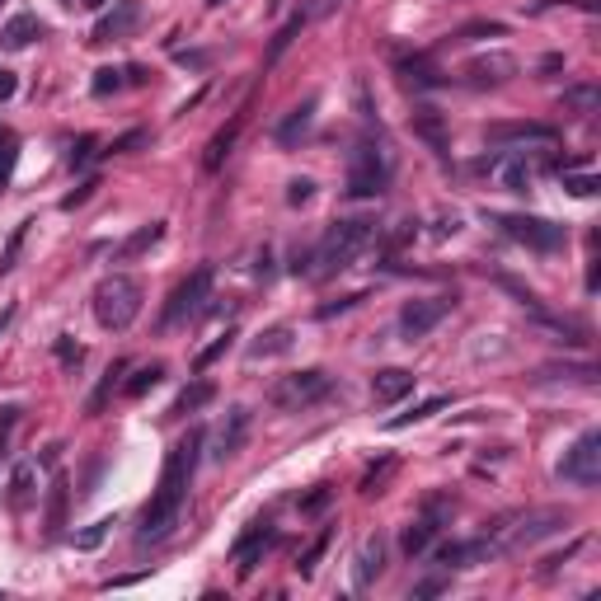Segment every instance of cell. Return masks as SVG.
<instances>
[{
  "label": "cell",
  "instance_id": "cell-1",
  "mask_svg": "<svg viewBox=\"0 0 601 601\" xmlns=\"http://www.w3.org/2000/svg\"><path fill=\"white\" fill-rule=\"evenodd\" d=\"M198 451H202V428H188V437H179L170 447L165 470H160V484H155L151 503L141 512V540H165L174 526H179L188 484H193V470H198Z\"/></svg>",
  "mask_w": 601,
  "mask_h": 601
},
{
  "label": "cell",
  "instance_id": "cell-2",
  "mask_svg": "<svg viewBox=\"0 0 601 601\" xmlns=\"http://www.w3.org/2000/svg\"><path fill=\"white\" fill-rule=\"evenodd\" d=\"M376 240V221L371 216H339L315 245V278H334L343 268H353L357 254Z\"/></svg>",
  "mask_w": 601,
  "mask_h": 601
},
{
  "label": "cell",
  "instance_id": "cell-3",
  "mask_svg": "<svg viewBox=\"0 0 601 601\" xmlns=\"http://www.w3.org/2000/svg\"><path fill=\"white\" fill-rule=\"evenodd\" d=\"M141 301H146L141 282L127 278V273H113V278H104L99 292H94V320L104 324V329H113V334H123L127 324L141 315Z\"/></svg>",
  "mask_w": 601,
  "mask_h": 601
},
{
  "label": "cell",
  "instance_id": "cell-4",
  "mask_svg": "<svg viewBox=\"0 0 601 601\" xmlns=\"http://www.w3.org/2000/svg\"><path fill=\"white\" fill-rule=\"evenodd\" d=\"M489 221H494L508 240H517V245H526V249H540V254H555V249H564V240H569V231H564L559 221H545V216L494 212Z\"/></svg>",
  "mask_w": 601,
  "mask_h": 601
},
{
  "label": "cell",
  "instance_id": "cell-5",
  "mask_svg": "<svg viewBox=\"0 0 601 601\" xmlns=\"http://www.w3.org/2000/svg\"><path fill=\"white\" fill-rule=\"evenodd\" d=\"M390 184V165H386V151L362 141L353 151V165H348V193L353 198H381Z\"/></svg>",
  "mask_w": 601,
  "mask_h": 601
},
{
  "label": "cell",
  "instance_id": "cell-6",
  "mask_svg": "<svg viewBox=\"0 0 601 601\" xmlns=\"http://www.w3.org/2000/svg\"><path fill=\"white\" fill-rule=\"evenodd\" d=\"M559 475L569 479V484H578V489H592V484H601V432L597 428H587L583 437H578V442L564 451Z\"/></svg>",
  "mask_w": 601,
  "mask_h": 601
},
{
  "label": "cell",
  "instance_id": "cell-7",
  "mask_svg": "<svg viewBox=\"0 0 601 601\" xmlns=\"http://www.w3.org/2000/svg\"><path fill=\"white\" fill-rule=\"evenodd\" d=\"M207 296H212V268H193L170 292V301H165V324H184V320H193V315H202Z\"/></svg>",
  "mask_w": 601,
  "mask_h": 601
},
{
  "label": "cell",
  "instance_id": "cell-8",
  "mask_svg": "<svg viewBox=\"0 0 601 601\" xmlns=\"http://www.w3.org/2000/svg\"><path fill=\"white\" fill-rule=\"evenodd\" d=\"M456 306L451 296H418V301H404V310H400V334L409 343L414 339H423V334H432L437 324H442V315Z\"/></svg>",
  "mask_w": 601,
  "mask_h": 601
},
{
  "label": "cell",
  "instance_id": "cell-9",
  "mask_svg": "<svg viewBox=\"0 0 601 601\" xmlns=\"http://www.w3.org/2000/svg\"><path fill=\"white\" fill-rule=\"evenodd\" d=\"M324 395H329V376H324L320 367H310V371L287 376V381L273 390V404H278V409H306V404L324 400Z\"/></svg>",
  "mask_w": 601,
  "mask_h": 601
},
{
  "label": "cell",
  "instance_id": "cell-10",
  "mask_svg": "<svg viewBox=\"0 0 601 601\" xmlns=\"http://www.w3.org/2000/svg\"><path fill=\"white\" fill-rule=\"evenodd\" d=\"M569 522H573L569 508H540V512H531V517H522V526L508 536V545H503V550H526V545H540L545 536H559Z\"/></svg>",
  "mask_w": 601,
  "mask_h": 601
},
{
  "label": "cell",
  "instance_id": "cell-11",
  "mask_svg": "<svg viewBox=\"0 0 601 601\" xmlns=\"http://www.w3.org/2000/svg\"><path fill=\"white\" fill-rule=\"evenodd\" d=\"M461 76L470 80V85H479V90L508 85V80L517 76V57H508V52H484V57H470V62L461 66Z\"/></svg>",
  "mask_w": 601,
  "mask_h": 601
},
{
  "label": "cell",
  "instance_id": "cell-12",
  "mask_svg": "<svg viewBox=\"0 0 601 601\" xmlns=\"http://www.w3.org/2000/svg\"><path fill=\"white\" fill-rule=\"evenodd\" d=\"M479 170H489L498 179V188H508V193H526V188L536 184V174H540L526 155H498V160H484Z\"/></svg>",
  "mask_w": 601,
  "mask_h": 601
},
{
  "label": "cell",
  "instance_id": "cell-13",
  "mask_svg": "<svg viewBox=\"0 0 601 601\" xmlns=\"http://www.w3.org/2000/svg\"><path fill=\"white\" fill-rule=\"evenodd\" d=\"M245 437H249V409H231V414H226V423L216 428L212 461H231L235 451L245 447Z\"/></svg>",
  "mask_w": 601,
  "mask_h": 601
},
{
  "label": "cell",
  "instance_id": "cell-14",
  "mask_svg": "<svg viewBox=\"0 0 601 601\" xmlns=\"http://www.w3.org/2000/svg\"><path fill=\"white\" fill-rule=\"evenodd\" d=\"M137 19H141V5H137V0H118V5H113V10H108V15L94 24V38H90V43H113V38H127Z\"/></svg>",
  "mask_w": 601,
  "mask_h": 601
},
{
  "label": "cell",
  "instance_id": "cell-15",
  "mask_svg": "<svg viewBox=\"0 0 601 601\" xmlns=\"http://www.w3.org/2000/svg\"><path fill=\"white\" fill-rule=\"evenodd\" d=\"M273 545V526L268 522H254L245 531V536L235 540V569L240 573H254V564H259V555Z\"/></svg>",
  "mask_w": 601,
  "mask_h": 601
},
{
  "label": "cell",
  "instance_id": "cell-16",
  "mask_svg": "<svg viewBox=\"0 0 601 601\" xmlns=\"http://www.w3.org/2000/svg\"><path fill=\"white\" fill-rule=\"evenodd\" d=\"M409 390H414V371H404V367H386V371L371 376V395H376V404H395V400H404Z\"/></svg>",
  "mask_w": 601,
  "mask_h": 601
},
{
  "label": "cell",
  "instance_id": "cell-17",
  "mask_svg": "<svg viewBox=\"0 0 601 601\" xmlns=\"http://www.w3.org/2000/svg\"><path fill=\"white\" fill-rule=\"evenodd\" d=\"M489 141L494 146H512V141H555V127L550 123H494L489 127Z\"/></svg>",
  "mask_w": 601,
  "mask_h": 601
},
{
  "label": "cell",
  "instance_id": "cell-18",
  "mask_svg": "<svg viewBox=\"0 0 601 601\" xmlns=\"http://www.w3.org/2000/svg\"><path fill=\"white\" fill-rule=\"evenodd\" d=\"M315 108H320V94H306V99H301V104L282 118V123H278V141H282V146H292V141L306 137L310 123H315Z\"/></svg>",
  "mask_w": 601,
  "mask_h": 601
},
{
  "label": "cell",
  "instance_id": "cell-19",
  "mask_svg": "<svg viewBox=\"0 0 601 601\" xmlns=\"http://www.w3.org/2000/svg\"><path fill=\"white\" fill-rule=\"evenodd\" d=\"M409 123H414V137H423L432 146V151L437 155H447V123H442V113H437V108H428V104H418L414 108V118H409Z\"/></svg>",
  "mask_w": 601,
  "mask_h": 601
},
{
  "label": "cell",
  "instance_id": "cell-20",
  "mask_svg": "<svg viewBox=\"0 0 601 601\" xmlns=\"http://www.w3.org/2000/svg\"><path fill=\"white\" fill-rule=\"evenodd\" d=\"M240 127H245V113H235L231 123L221 127V132H216L212 141H207V155H202V165H207V170H221V165H226V155H231V146H235V137H240Z\"/></svg>",
  "mask_w": 601,
  "mask_h": 601
},
{
  "label": "cell",
  "instance_id": "cell-21",
  "mask_svg": "<svg viewBox=\"0 0 601 601\" xmlns=\"http://www.w3.org/2000/svg\"><path fill=\"white\" fill-rule=\"evenodd\" d=\"M381 569H386V545L371 536L362 550H357V569H353V578H357V587H371L376 578H381Z\"/></svg>",
  "mask_w": 601,
  "mask_h": 601
},
{
  "label": "cell",
  "instance_id": "cell-22",
  "mask_svg": "<svg viewBox=\"0 0 601 601\" xmlns=\"http://www.w3.org/2000/svg\"><path fill=\"white\" fill-rule=\"evenodd\" d=\"M33 38H43V19L38 15H15L10 24H5V33H0V47L19 52V47H29Z\"/></svg>",
  "mask_w": 601,
  "mask_h": 601
},
{
  "label": "cell",
  "instance_id": "cell-23",
  "mask_svg": "<svg viewBox=\"0 0 601 601\" xmlns=\"http://www.w3.org/2000/svg\"><path fill=\"white\" fill-rule=\"evenodd\" d=\"M432 536H437V522H432L428 512H423V517H418V522H409V526H404V536H400V550H404V555H409V559L428 555Z\"/></svg>",
  "mask_w": 601,
  "mask_h": 601
},
{
  "label": "cell",
  "instance_id": "cell-24",
  "mask_svg": "<svg viewBox=\"0 0 601 601\" xmlns=\"http://www.w3.org/2000/svg\"><path fill=\"white\" fill-rule=\"evenodd\" d=\"M292 348V324H273V329H263L259 339L249 343V357H278Z\"/></svg>",
  "mask_w": 601,
  "mask_h": 601
},
{
  "label": "cell",
  "instance_id": "cell-25",
  "mask_svg": "<svg viewBox=\"0 0 601 601\" xmlns=\"http://www.w3.org/2000/svg\"><path fill=\"white\" fill-rule=\"evenodd\" d=\"M451 404V395H432V400H423V404H414V409H409V414H395L386 423L390 432H400V428H409V423H423V418H432V414H442V409H447Z\"/></svg>",
  "mask_w": 601,
  "mask_h": 601
},
{
  "label": "cell",
  "instance_id": "cell-26",
  "mask_svg": "<svg viewBox=\"0 0 601 601\" xmlns=\"http://www.w3.org/2000/svg\"><path fill=\"white\" fill-rule=\"evenodd\" d=\"M301 29H306V10H296V15L287 19V24H282V29H278V38H273V47H268V57H263V62H268V66L278 62L282 52H287V47L296 43V33H301Z\"/></svg>",
  "mask_w": 601,
  "mask_h": 601
},
{
  "label": "cell",
  "instance_id": "cell-27",
  "mask_svg": "<svg viewBox=\"0 0 601 601\" xmlns=\"http://www.w3.org/2000/svg\"><path fill=\"white\" fill-rule=\"evenodd\" d=\"M212 395H216V390H212V381H193V386H188L184 395L174 400V409H170V414H198V409H202V404H207V400H212Z\"/></svg>",
  "mask_w": 601,
  "mask_h": 601
},
{
  "label": "cell",
  "instance_id": "cell-28",
  "mask_svg": "<svg viewBox=\"0 0 601 601\" xmlns=\"http://www.w3.org/2000/svg\"><path fill=\"white\" fill-rule=\"evenodd\" d=\"M165 235V221H155V226H141L132 240H123V249H118V259H132V254H141V249H151L155 240Z\"/></svg>",
  "mask_w": 601,
  "mask_h": 601
},
{
  "label": "cell",
  "instance_id": "cell-29",
  "mask_svg": "<svg viewBox=\"0 0 601 601\" xmlns=\"http://www.w3.org/2000/svg\"><path fill=\"white\" fill-rule=\"evenodd\" d=\"M160 376H165V367H160V362H151V367H137V371H132V381H127V395H132V400H141L146 390L160 386Z\"/></svg>",
  "mask_w": 601,
  "mask_h": 601
},
{
  "label": "cell",
  "instance_id": "cell-30",
  "mask_svg": "<svg viewBox=\"0 0 601 601\" xmlns=\"http://www.w3.org/2000/svg\"><path fill=\"white\" fill-rule=\"evenodd\" d=\"M66 517V475L52 479V503H47V531H57Z\"/></svg>",
  "mask_w": 601,
  "mask_h": 601
},
{
  "label": "cell",
  "instance_id": "cell-31",
  "mask_svg": "<svg viewBox=\"0 0 601 601\" xmlns=\"http://www.w3.org/2000/svg\"><path fill=\"white\" fill-rule=\"evenodd\" d=\"M15 160H19V141H15V132H5V127H0V184L10 179Z\"/></svg>",
  "mask_w": 601,
  "mask_h": 601
},
{
  "label": "cell",
  "instance_id": "cell-32",
  "mask_svg": "<svg viewBox=\"0 0 601 601\" xmlns=\"http://www.w3.org/2000/svg\"><path fill=\"white\" fill-rule=\"evenodd\" d=\"M113 531V517H104V522L85 526V531H76V550H94V545H104V536Z\"/></svg>",
  "mask_w": 601,
  "mask_h": 601
},
{
  "label": "cell",
  "instance_id": "cell-33",
  "mask_svg": "<svg viewBox=\"0 0 601 601\" xmlns=\"http://www.w3.org/2000/svg\"><path fill=\"white\" fill-rule=\"evenodd\" d=\"M324 550H329V531H324V536L315 540V545H310L306 555H301V564H296V573H301V578H310V573L320 569V559H324Z\"/></svg>",
  "mask_w": 601,
  "mask_h": 601
},
{
  "label": "cell",
  "instance_id": "cell-34",
  "mask_svg": "<svg viewBox=\"0 0 601 601\" xmlns=\"http://www.w3.org/2000/svg\"><path fill=\"white\" fill-rule=\"evenodd\" d=\"M123 85V71H113V66H104V71H94V94H108Z\"/></svg>",
  "mask_w": 601,
  "mask_h": 601
},
{
  "label": "cell",
  "instance_id": "cell-35",
  "mask_svg": "<svg viewBox=\"0 0 601 601\" xmlns=\"http://www.w3.org/2000/svg\"><path fill=\"white\" fill-rule=\"evenodd\" d=\"M231 339H235V334H221V339H216L212 348H202V353H198V371H202V367H212L216 357H221L226 348H231Z\"/></svg>",
  "mask_w": 601,
  "mask_h": 601
},
{
  "label": "cell",
  "instance_id": "cell-36",
  "mask_svg": "<svg viewBox=\"0 0 601 601\" xmlns=\"http://www.w3.org/2000/svg\"><path fill=\"white\" fill-rule=\"evenodd\" d=\"M564 188H569L573 198H592V193H597V179H592V174H578V179H564Z\"/></svg>",
  "mask_w": 601,
  "mask_h": 601
},
{
  "label": "cell",
  "instance_id": "cell-37",
  "mask_svg": "<svg viewBox=\"0 0 601 601\" xmlns=\"http://www.w3.org/2000/svg\"><path fill=\"white\" fill-rule=\"evenodd\" d=\"M357 301H367V296L353 292V296H339V301H329V306H320V320H329V315H339V310H353Z\"/></svg>",
  "mask_w": 601,
  "mask_h": 601
},
{
  "label": "cell",
  "instance_id": "cell-38",
  "mask_svg": "<svg viewBox=\"0 0 601 601\" xmlns=\"http://www.w3.org/2000/svg\"><path fill=\"white\" fill-rule=\"evenodd\" d=\"M310 193H315V184H310V179H292V188H287V202H292V207H301V202H310Z\"/></svg>",
  "mask_w": 601,
  "mask_h": 601
},
{
  "label": "cell",
  "instance_id": "cell-39",
  "mask_svg": "<svg viewBox=\"0 0 601 601\" xmlns=\"http://www.w3.org/2000/svg\"><path fill=\"white\" fill-rule=\"evenodd\" d=\"M90 155H94V137H80L76 146H71V155H66V160H71V170H76V165H85Z\"/></svg>",
  "mask_w": 601,
  "mask_h": 601
},
{
  "label": "cell",
  "instance_id": "cell-40",
  "mask_svg": "<svg viewBox=\"0 0 601 601\" xmlns=\"http://www.w3.org/2000/svg\"><path fill=\"white\" fill-rule=\"evenodd\" d=\"M29 484H33V465H19L15 470V498L29 494Z\"/></svg>",
  "mask_w": 601,
  "mask_h": 601
},
{
  "label": "cell",
  "instance_id": "cell-41",
  "mask_svg": "<svg viewBox=\"0 0 601 601\" xmlns=\"http://www.w3.org/2000/svg\"><path fill=\"white\" fill-rule=\"evenodd\" d=\"M573 108H597V90H569Z\"/></svg>",
  "mask_w": 601,
  "mask_h": 601
},
{
  "label": "cell",
  "instance_id": "cell-42",
  "mask_svg": "<svg viewBox=\"0 0 601 601\" xmlns=\"http://www.w3.org/2000/svg\"><path fill=\"white\" fill-rule=\"evenodd\" d=\"M324 503H329V489H315V494H310L306 503H301V512H320Z\"/></svg>",
  "mask_w": 601,
  "mask_h": 601
},
{
  "label": "cell",
  "instance_id": "cell-43",
  "mask_svg": "<svg viewBox=\"0 0 601 601\" xmlns=\"http://www.w3.org/2000/svg\"><path fill=\"white\" fill-rule=\"evenodd\" d=\"M94 188H99V184H94V179H90V184H80V188H76V193H71V198H66V202H62V207H80V202L90 198Z\"/></svg>",
  "mask_w": 601,
  "mask_h": 601
},
{
  "label": "cell",
  "instance_id": "cell-44",
  "mask_svg": "<svg viewBox=\"0 0 601 601\" xmlns=\"http://www.w3.org/2000/svg\"><path fill=\"white\" fill-rule=\"evenodd\" d=\"M15 71H0V99H10V94H15Z\"/></svg>",
  "mask_w": 601,
  "mask_h": 601
},
{
  "label": "cell",
  "instance_id": "cell-45",
  "mask_svg": "<svg viewBox=\"0 0 601 601\" xmlns=\"http://www.w3.org/2000/svg\"><path fill=\"white\" fill-rule=\"evenodd\" d=\"M57 357H62V362H80V348H71V343H57Z\"/></svg>",
  "mask_w": 601,
  "mask_h": 601
},
{
  "label": "cell",
  "instance_id": "cell-46",
  "mask_svg": "<svg viewBox=\"0 0 601 601\" xmlns=\"http://www.w3.org/2000/svg\"><path fill=\"white\" fill-rule=\"evenodd\" d=\"M432 592H442V583H437V578H432V583H418V587H414V597H432Z\"/></svg>",
  "mask_w": 601,
  "mask_h": 601
},
{
  "label": "cell",
  "instance_id": "cell-47",
  "mask_svg": "<svg viewBox=\"0 0 601 601\" xmlns=\"http://www.w3.org/2000/svg\"><path fill=\"white\" fill-rule=\"evenodd\" d=\"M10 320H15V306H5V310H0V334H5V324H10Z\"/></svg>",
  "mask_w": 601,
  "mask_h": 601
},
{
  "label": "cell",
  "instance_id": "cell-48",
  "mask_svg": "<svg viewBox=\"0 0 601 601\" xmlns=\"http://www.w3.org/2000/svg\"><path fill=\"white\" fill-rule=\"evenodd\" d=\"M339 5H343V0H320V10H324V15H329V10H339Z\"/></svg>",
  "mask_w": 601,
  "mask_h": 601
},
{
  "label": "cell",
  "instance_id": "cell-49",
  "mask_svg": "<svg viewBox=\"0 0 601 601\" xmlns=\"http://www.w3.org/2000/svg\"><path fill=\"white\" fill-rule=\"evenodd\" d=\"M207 5H226V0H207Z\"/></svg>",
  "mask_w": 601,
  "mask_h": 601
},
{
  "label": "cell",
  "instance_id": "cell-50",
  "mask_svg": "<svg viewBox=\"0 0 601 601\" xmlns=\"http://www.w3.org/2000/svg\"><path fill=\"white\" fill-rule=\"evenodd\" d=\"M273 5H282V0H273Z\"/></svg>",
  "mask_w": 601,
  "mask_h": 601
}]
</instances>
